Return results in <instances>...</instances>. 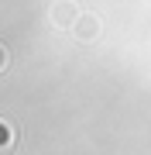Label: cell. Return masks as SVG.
Wrapping results in <instances>:
<instances>
[{
	"instance_id": "2",
	"label": "cell",
	"mask_w": 151,
	"mask_h": 155,
	"mask_svg": "<svg viewBox=\"0 0 151 155\" xmlns=\"http://www.w3.org/2000/svg\"><path fill=\"white\" fill-rule=\"evenodd\" d=\"M100 35H103V21H100L96 14H86V11H83L79 24L72 28V38H76V41H83V45H90V41L100 38Z\"/></svg>"
},
{
	"instance_id": "4",
	"label": "cell",
	"mask_w": 151,
	"mask_h": 155,
	"mask_svg": "<svg viewBox=\"0 0 151 155\" xmlns=\"http://www.w3.org/2000/svg\"><path fill=\"white\" fill-rule=\"evenodd\" d=\"M7 66H11V52H7V45L0 41V72H4Z\"/></svg>"
},
{
	"instance_id": "1",
	"label": "cell",
	"mask_w": 151,
	"mask_h": 155,
	"mask_svg": "<svg viewBox=\"0 0 151 155\" xmlns=\"http://www.w3.org/2000/svg\"><path fill=\"white\" fill-rule=\"evenodd\" d=\"M79 17H83V11H79L76 0H55V4H52V21H55L58 28H69V31H72L76 24H79Z\"/></svg>"
},
{
	"instance_id": "3",
	"label": "cell",
	"mask_w": 151,
	"mask_h": 155,
	"mask_svg": "<svg viewBox=\"0 0 151 155\" xmlns=\"http://www.w3.org/2000/svg\"><path fill=\"white\" fill-rule=\"evenodd\" d=\"M14 141H17V131H14V124L0 117V152H4V148H14Z\"/></svg>"
}]
</instances>
